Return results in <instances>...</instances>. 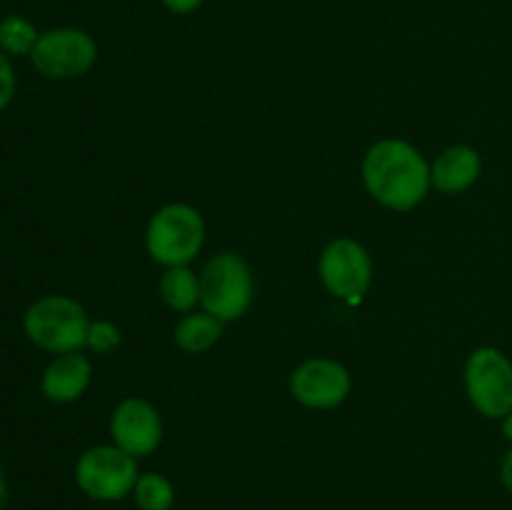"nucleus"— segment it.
Returning <instances> with one entry per match:
<instances>
[{
  "instance_id": "obj_1",
  "label": "nucleus",
  "mask_w": 512,
  "mask_h": 510,
  "mask_svg": "<svg viewBox=\"0 0 512 510\" xmlns=\"http://www.w3.org/2000/svg\"><path fill=\"white\" fill-rule=\"evenodd\" d=\"M363 180L368 193L380 205L393 210H410L428 195L430 168L418 148L405 140H380L368 150L363 163Z\"/></svg>"
},
{
  "instance_id": "obj_2",
  "label": "nucleus",
  "mask_w": 512,
  "mask_h": 510,
  "mask_svg": "<svg viewBox=\"0 0 512 510\" xmlns=\"http://www.w3.org/2000/svg\"><path fill=\"white\" fill-rule=\"evenodd\" d=\"M25 333L38 348L50 353H75L88 345L90 320L83 305L65 295L35 300L25 313Z\"/></svg>"
},
{
  "instance_id": "obj_3",
  "label": "nucleus",
  "mask_w": 512,
  "mask_h": 510,
  "mask_svg": "<svg viewBox=\"0 0 512 510\" xmlns=\"http://www.w3.org/2000/svg\"><path fill=\"white\" fill-rule=\"evenodd\" d=\"M200 303L218 320H238L253 303V273L235 253H218L200 273Z\"/></svg>"
},
{
  "instance_id": "obj_4",
  "label": "nucleus",
  "mask_w": 512,
  "mask_h": 510,
  "mask_svg": "<svg viewBox=\"0 0 512 510\" xmlns=\"http://www.w3.org/2000/svg\"><path fill=\"white\" fill-rule=\"evenodd\" d=\"M205 225L195 208L185 203H173L160 208L153 215L145 233L148 253L155 263L168 265H188L203 248Z\"/></svg>"
},
{
  "instance_id": "obj_5",
  "label": "nucleus",
  "mask_w": 512,
  "mask_h": 510,
  "mask_svg": "<svg viewBox=\"0 0 512 510\" xmlns=\"http://www.w3.org/2000/svg\"><path fill=\"white\" fill-rule=\"evenodd\" d=\"M80 490L93 500H120L138 483V463L118 445H98L80 455L75 468Z\"/></svg>"
},
{
  "instance_id": "obj_6",
  "label": "nucleus",
  "mask_w": 512,
  "mask_h": 510,
  "mask_svg": "<svg viewBox=\"0 0 512 510\" xmlns=\"http://www.w3.org/2000/svg\"><path fill=\"white\" fill-rule=\"evenodd\" d=\"M465 388L475 408L488 418L512 413V363L495 348H478L465 365Z\"/></svg>"
},
{
  "instance_id": "obj_7",
  "label": "nucleus",
  "mask_w": 512,
  "mask_h": 510,
  "mask_svg": "<svg viewBox=\"0 0 512 510\" xmlns=\"http://www.w3.org/2000/svg\"><path fill=\"white\" fill-rule=\"evenodd\" d=\"M30 58H33L35 70L45 78L70 80L93 68L98 58V45L85 30L58 28L40 35Z\"/></svg>"
},
{
  "instance_id": "obj_8",
  "label": "nucleus",
  "mask_w": 512,
  "mask_h": 510,
  "mask_svg": "<svg viewBox=\"0 0 512 510\" xmlns=\"http://www.w3.org/2000/svg\"><path fill=\"white\" fill-rule=\"evenodd\" d=\"M320 278L323 285L348 303H360L373 280V260L368 250L350 238H338L320 255Z\"/></svg>"
},
{
  "instance_id": "obj_9",
  "label": "nucleus",
  "mask_w": 512,
  "mask_h": 510,
  "mask_svg": "<svg viewBox=\"0 0 512 510\" xmlns=\"http://www.w3.org/2000/svg\"><path fill=\"white\" fill-rule=\"evenodd\" d=\"M295 400L308 408H335L350 393V375L340 363L328 358L305 360L290 378Z\"/></svg>"
},
{
  "instance_id": "obj_10",
  "label": "nucleus",
  "mask_w": 512,
  "mask_h": 510,
  "mask_svg": "<svg viewBox=\"0 0 512 510\" xmlns=\"http://www.w3.org/2000/svg\"><path fill=\"white\" fill-rule=\"evenodd\" d=\"M110 435H113L115 445L128 455H133V458L150 455L160 445V438H163L158 410L148 400H123L115 408L113 420H110Z\"/></svg>"
},
{
  "instance_id": "obj_11",
  "label": "nucleus",
  "mask_w": 512,
  "mask_h": 510,
  "mask_svg": "<svg viewBox=\"0 0 512 510\" xmlns=\"http://www.w3.org/2000/svg\"><path fill=\"white\" fill-rule=\"evenodd\" d=\"M88 358L75 353H60L43 373V393L53 403H73L85 393L90 383Z\"/></svg>"
},
{
  "instance_id": "obj_12",
  "label": "nucleus",
  "mask_w": 512,
  "mask_h": 510,
  "mask_svg": "<svg viewBox=\"0 0 512 510\" xmlns=\"http://www.w3.org/2000/svg\"><path fill=\"white\" fill-rule=\"evenodd\" d=\"M480 175V155L468 145H453L438 155L430 168V180L440 193H460L470 188Z\"/></svg>"
},
{
  "instance_id": "obj_13",
  "label": "nucleus",
  "mask_w": 512,
  "mask_h": 510,
  "mask_svg": "<svg viewBox=\"0 0 512 510\" xmlns=\"http://www.w3.org/2000/svg\"><path fill=\"white\" fill-rule=\"evenodd\" d=\"M223 335V320H218L210 313H193L185 315L175 328V343L185 353H203L213 348L218 338Z\"/></svg>"
},
{
  "instance_id": "obj_14",
  "label": "nucleus",
  "mask_w": 512,
  "mask_h": 510,
  "mask_svg": "<svg viewBox=\"0 0 512 510\" xmlns=\"http://www.w3.org/2000/svg\"><path fill=\"white\" fill-rule=\"evenodd\" d=\"M160 295L173 310L190 313L200 300V278H195L193 270L185 265H175L160 280Z\"/></svg>"
},
{
  "instance_id": "obj_15",
  "label": "nucleus",
  "mask_w": 512,
  "mask_h": 510,
  "mask_svg": "<svg viewBox=\"0 0 512 510\" xmlns=\"http://www.w3.org/2000/svg\"><path fill=\"white\" fill-rule=\"evenodd\" d=\"M135 503L140 510H170L175 500V490L168 478L158 473L140 475L133 488Z\"/></svg>"
},
{
  "instance_id": "obj_16",
  "label": "nucleus",
  "mask_w": 512,
  "mask_h": 510,
  "mask_svg": "<svg viewBox=\"0 0 512 510\" xmlns=\"http://www.w3.org/2000/svg\"><path fill=\"white\" fill-rule=\"evenodd\" d=\"M38 30L33 23L20 15H10V18L0 20V50L10 55H25L33 53L35 43H38Z\"/></svg>"
},
{
  "instance_id": "obj_17",
  "label": "nucleus",
  "mask_w": 512,
  "mask_h": 510,
  "mask_svg": "<svg viewBox=\"0 0 512 510\" xmlns=\"http://www.w3.org/2000/svg\"><path fill=\"white\" fill-rule=\"evenodd\" d=\"M88 345L95 350V353H113L115 348L120 345V333L113 323H90V333H88Z\"/></svg>"
},
{
  "instance_id": "obj_18",
  "label": "nucleus",
  "mask_w": 512,
  "mask_h": 510,
  "mask_svg": "<svg viewBox=\"0 0 512 510\" xmlns=\"http://www.w3.org/2000/svg\"><path fill=\"white\" fill-rule=\"evenodd\" d=\"M15 95V73H13V65H10L8 55L0 50V110L13 100Z\"/></svg>"
},
{
  "instance_id": "obj_19",
  "label": "nucleus",
  "mask_w": 512,
  "mask_h": 510,
  "mask_svg": "<svg viewBox=\"0 0 512 510\" xmlns=\"http://www.w3.org/2000/svg\"><path fill=\"white\" fill-rule=\"evenodd\" d=\"M163 3L170 13L188 15V13H193V10H198L200 5H203V0H163Z\"/></svg>"
},
{
  "instance_id": "obj_20",
  "label": "nucleus",
  "mask_w": 512,
  "mask_h": 510,
  "mask_svg": "<svg viewBox=\"0 0 512 510\" xmlns=\"http://www.w3.org/2000/svg\"><path fill=\"white\" fill-rule=\"evenodd\" d=\"M500 478H503V485L512 493V448L508 450V455L503 458V468H500Z\"/></svg>"
},
{
  "instance_id": "obj_21",
  "label": "nucleus",
  "mask_w": 512,
  "mask_h": 510,
  "mask_svg": "<svg viewBox=\"0 0 512 510\" xmlns=\"http://www.w3.org/2000/svg\"><path fill=\"white\" fill-rule=\"evenodd\" d=\"M5 505H8V485H5L3 473H0V510H5Z\"/></svg>"
},
{
  "instance_id": "obj_22",
  "label": "nucleus",
  "mask_w": 512,
  "mask_h": 510,
  "mask_svg": "<svg viewBox=\"0 0 512 510\" xmlns=\"http://www.w3.org/2000/svg\"><path fill=\"white\" fill-rule=\"evenodd\" d=\"M505 433H508L510 438H512V415L508 418V423H505Z\"/></svg>"
}]
</instances>
